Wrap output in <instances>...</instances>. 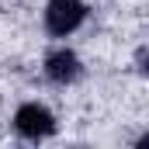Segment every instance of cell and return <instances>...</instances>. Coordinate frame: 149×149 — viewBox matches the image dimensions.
I'll use <instances>...</instances> for the list:
<instances>
[{
	"instance_id": "obj_2",
	"label": "cell",
	"mask_w": 149,
	"mask_h": 149,
	"mask_svg": "<svg viewBox=\"0 0 149 149\" xmlns=\"http://www.w3.org/2000/svg\"><path fill=\"white\" fill-rule=\"evenodd\" d=\"M14 121H17V132L28 135V139H42V135L56 132V118H52V111H45L42 104H24Z\"/></svg>"
},
{
	"instance_id": "obj_1",
	"label": "cell",
	"mask_w": 149,
	"mask_h": 149,
	"mask_svg": "<svg viewBox=\"0 0 149 149\" xmlns=\"http://www.w3.org/2000/svg\"><path fill=\"white\" fill-rule=\"evenodd\" d=\"M80 21H83V0H49L45 24L52 35H70Z\"/></svg>"
},
{
	"instance_id": "obj_3",
	"label": "cell",
	"mask_w": 149,
	"mask_h": 149,
	"mask_svg": "<svg viewBox=\"0 0 149 149\" xmlns=\"http://www.w3.org/2000/svg\"><path fill=\"white\" fill-rule=\"evenodd\" d=\"M45 73H49V80H56V83H70V80L80 76V59H76L73 52L59 49V52H52V56H49Z\"/></svg>"
}]
</instances>
